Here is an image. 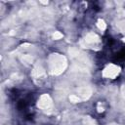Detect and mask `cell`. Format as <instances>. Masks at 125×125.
<instances>
[{"label": "cell", "instance_id": "6da1fadb", "mask_svg": "<svg viewBox=\"0 0 125 125\" xmlns=\"http://www.w3.org/2000/svg\"><path fill=\"white\" fill-rule=\"evenodd\" d=\"M12 99L15 103L16 108L22 112L25 116L31 115V110L34 105L33 94L22 90H14L12 93Z\"/></svg>", "mask_w": 125, "mask_h": 125}]
</instances>
